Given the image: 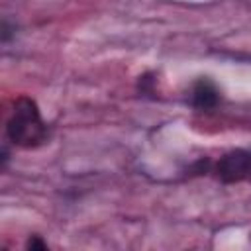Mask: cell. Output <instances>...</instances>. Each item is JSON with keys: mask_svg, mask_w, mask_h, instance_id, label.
Here are the masks:
<instances>
[{"mask_svg": "<svg viewBox=\"0 0 251 251\" xmlns=\"http://www.w3.org/2000/svg\"><path fill=\"white\" fill-rule=\"evenodd\" d=\"M190 96H192V104H194L198 110H210V108H214V106L218 104V100H220V90L216 88V84H214L210 78L202 76V78H198V80L194 82Z\"/></svg>", "mask_w": 251, "mask_h": 251, "instance_id": "3957f363", "label": "cell"}, {"mask_svg": "<svg viewBox=\"0 0 251 251\" xmlns=\"http://www.w3.org/2000/svg\"><path fill=\"white\" fill-rule=\"evenodd\" d=\"M47 245L37 237V235H33V237H29V241H27V249H45Z\"/></svg>", "mask_w": 251, "mask_h": 251, "instance_id": "277c9868", "label": "cell"}, {"mask_svg": "<svg viewBox=\"0 0 251 251\" xmlns=\"http://www.w3.org/2000/svg\"><path fill=\"white\" fill-rule=\"evenodd\" d=\"M6 135L14 145L25 149L37 147L47 139V126L31 98L20 96L14 102L10 120L6 124Z\"/></svg>", "mask_w": 251, "mask_h": 251, "instance_id": "6da1fadb", "label": "cell"}, {"mask_svg": "<svg viewBox=\"0 0 251 251\" xmlns=\"http://www.w3.org/2000/svg\"><path fill=\"white\" fill-rule=\"evenodd\" d=\"M216 173L224 182H239L251 178V153L237 149L224 155L216 165Z\"/></svg>", "mask_w": 251, "mask_h": 251, "instance_id": "7a4b0ae2", "label": "cell"}]
</instances>
